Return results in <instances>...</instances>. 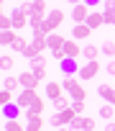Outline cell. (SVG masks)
<instances>
[{"label":"cell","instance_id":"obj_23","mask_svg":"<svg viewBox=\"0 0 115 131\" xmlns=\"http://www.w3.org/2000/svg\"><path fill=\"white\" fill-rule=\"evenodd\" d=\"M84 123H87V116H74V121L69 123L72 131H84Z\"/></svg>","mask_w":115,"mask_h":131},{"label":"cell","instance_id":"obj_47","mask_svg":"<svg viewBox=\"0 0 115 131\" xmlns=\"http://www.w3.org/2000/svg\"><path fill=\"white\" fill-rule=\"evenodd\" d=\"M3 131H5V128H3Z\"/></svg>","mask_w":115,"mask_h":131},{"label":"cell","instance_id":"obj_7","mask_svg":"<svg viewBox=\"0 0 115 131\" xmlns=\"http://www.w3.org/2000/svg\"><path fill=\"white\" fill-rule=\"evenodd\" d=\"M97 72H100L97 59H95V62H87V64L79 67V77H82V80H92V77H97Z\"/></svg>","mask_w":115,"mask_h":131},{"label":"cell","instance_id":"obj_36","mask_svg":"<svg viewBox=\"0 0 115 131\" xmlns=\"http://www.w3.org/2000/svg\"><path fill=\"white\" fill-rule=\"evenodd\" d=\"M51 57H54L56 62H62V59H67V54H64V49H54V51H51Z\"/></svg>","mask_w":115,"mask_h":131},{"label":"cell","instance_id":"obj_19","mask_svg":"<svg viewBox=\"0 0 115 131\" xmlns=\"http://www.w3.org/2000/svg\"><path fill=\"white\" fill-rule=\"evenodd\" d=\"M51 105H54V111H56V113H62L64 108H69V105H72V98H69V95H62V98L51 100Z\"/></svg>","mask_w":115,"mask_h":131},{"label":"cell","instance_id":"obj_13","mask_svg":"<svg viewBox=\"0 0 115 131\" xmlns=\"http://www.w3.org/2000/svg\"><path fill=\"white\" fill-rule=\"evenodd\" d=\"M64 54H67V57H72V59H77V57L82 54V46H79L77 41L67 39V44H64Z\"/></svg>","mask_w":115,"mask_h":131},{"label":"cell","instance_id":"obj_42","mask_svg":"<svg viewBox=\"0 0 115 131\" xmlns=\"http://www.w3.org/2000/svg\"><path fill=\"white\" fill-rule=\"evenodd\" d=\"M67 3H72V5H79V3H84V0H67Z\"/></svg>","mask_w":115,"mask_h":131},{"label":"cell","instance_id":"obj_12","mask_svg":"<svg viewBox=\"0 0 115 131\" xmlns=\"http://www.w3.org/2000/svg\"><path fill=\"white\" fill-rule=\"evenodd\" d=\"M46 44H49V49L54 51V49H64V44H67V39L62 36V34H49V39H46Z\"/></svg>","mask_w":115,"mask_h":131},{"label":"cell","instance_id":"obj_16","mask_svg":"<svg viewBox=\"0 0 115 131\" xmlns=\"http://www.w3.org/2000/svg\"><path fill=\"white\" fill-rule=\"evenodd\" d=\"M44 108H46L44 98H36V100L31 103V108H26V116H41V113H44Z\"/></svg>","mask_w":115,"mask_h":131},{"label":"cell","instance_id":"obj_17","mask_svg":"<svg viewBox=\"0 0 115 131\" xmlns=\"http://www.w3.org/2000/svg\"><path fill=\"white\" fill-rule=\"evenodd\" d=\"M28 123H26V131H41L44 128V118L41 116H26Z\"/></svg>","mask_w":115,"mask_h":131},{"label":"cell","instance_id":"obj_32","mask_svg":"<svg viewBox=\"0 0 115 131\" xmlns=\"http://www.w3.org/2000/svg\"><path fill=\"white\" fill-rule=\"evenodd\" d=\"M26 46H28V41H26V39H21V36L13 41V49H16V51H21V54L26 51Z\"/></svg>","mask_w":115,"mask_h":131},{"label":"cell","instance_id":"obj_20","mask_svg":"<svg viewBox=\"0 0 115 131\" xmlns=\"http://www.w3.org/2000/svg\"><path fill=\"white\" fill-rule=\"evenodd\" d=\"M18 111H21L18 103H8V105H3V116H5V118H16Z\"/></svg>","mask_w":115,"mask_h":131},{"label":"cell","instance_id":"obj_10","mask_svg":"<svg viewBox=\"0 0 115 131\" xmlns=\"http://www.w3.org/2000/svg\"><path fill=\"white\" fill-rule=\"evenodd\" d=\"M18 80H21V88H33V90H36V88H38V82H41V80L33 75V70H28V72L18 75Z\"/></svg>","mask_w":115,"mask_h":131},{"label":"cell","instance_id":"obj_29","mask_svg":"<svg viewBox=\"0 0 115 131\" xmlns=\"http://www.w3.org/2000/svg\"><path fill=\"white\" fill-rule=\"evenodd\" d=\"M0 28H3V31H10V28H13V18H10L8 13L0 16Z\"/></svg>","mask_w":115,"mask_h":131},{"label":"cell","instance_id":"obj_43","mask_svg":"<svg viewBox=\"0 0 115 131\" xmlns=\"http://www.w3.org/2000/svg\"><path fill=\"white\" fill-rule=\"evenodd\" d=\"M110 103H112V105H115V90H112V98H110Z\"/></svg>","mask_w":115,"mask_h":131},{"label":"cell","instance_id":"obj_46","mask_svg":"<svg viewBox=\"0 0 115 131\" xmlns=\"http://www.w3.org/2000/svg\"><path fill=\"white\" fill-rule=\"evenodd\" d=\"M105 3H115V0H105Z\"/></svg>","mask_w":115,"mask_h":131},{"label":"cell","instance_id":"obj_18","mask_svg":"<svg viewBox=\"0 0 115 131\" xmlns=\"http://www.w3.org/2000/svg\"><path fill=\"white\" fill-rule=\"evenodd\" d=\"M102 16H105V26H115V3H105Z\"/></svg>","mask_w":115,"mask_h":131},{"label":"cell","instance_id":"obj_9","mask_svg":"<svg viewBox=\"0 0 115 131\" xmlns=\"http://www.w3.org/2000/svg\"><path fill=\"white\" fill-rule=\"evenodd\" d=\"M62 95H64V85L62 82H56V80H49L46 82V98L56 100V98H62Z\"/></svg>","mask_w":115,"mask_h":131},{"label":"cell","instance_id":"obj_44","mask_svg":"<svg viewBox=\"0 0 115 131\" xmlns=\"http://www.w3.org/2000/svg\"><path fill=\"white\" fill-rule=\"evenodd\" d=\"M59 131H72V128H59Z\"/></svg>","mask_w":115,"mask_h":131},{"label":"cell","instance_id":"obj_45","mask_svg":"<svg viewBox=\"0 0 115 131\" xmlns=\"http://www.w3.org/2000/svg\"><path fill=\"white\" fill-rule=\"evenodd\" d=\"M0 3H3V5H5V3H8V0H0Z\"/></svg>","mask_w":115,"mask_h":131},{"label":"cell","instance_id":"obj_2","mask_svg":"<svg viewBox=\"0 0 115 131\" xmlns=\"http://www.w3.org/2000/svg\"><path fill=\"white\" fill-rule=\"evenodd\" d=\"M64 10H59V8H54V10H49V16H46V21H44V31L46 34H54V31H59L62 28V23H64Z\"/></svg>","mask_w":115,"mask_h":131},{"label":"cell","instance_id":"obj_33","mask_svg":"<svg viewBox=\"0 0 115 131\" xmlns=\"http://www.w3.org/2000/svg\"><path fill=\"white\" fill-rule=\"evenodd\" d=\"M72 108H74L77 116H84V111H87V108H84V100H72Z\"/></svg>","mask_w":115,"mask_h":131},{"label":"cell","instance_id":"obj_28","mask_svg":"<svg viewBox=\"0 0 115 131\" xmlns=\"http://www.w3.org/2000/svg\"><path fill=\"white\" fill-rule=\"evenodd\" d=\"M74 116H77V113H74V108H72V105H69V108H64V111H62V121H64V126H69V123L74 121Z\"/></svg>","mask_w":115,"mask_h":131},{"label":"cell","instance_id":"obj_27","mask_svg":"<svg viewBox=\"0 0 115 131\" xmlns=\"http://www.w3.org/2000/svg\"><path fill=\"white\" fill-rule=\"evenodd\" d=\"M112 90H115V85H100V98H105L107 103H110V98H112Z\"/></svg>","mask_w":115,"mask_h":131},{"label":"cell","instance_id":"obj_11","mask_svg":"<svg viewBox=\"0 0 115 131\" xmlns=\"http://www.w3.org/2000/svg\"><path fill=\"white\" fill-rule=\"evenodd\" d=\"M90 34H92V28H90L87 23H77V26H72V39H77V41H84Z\"/></svg>","mask_w":115,"mask_h":131},{"label":"cell","instance_id":"obj_24","mask_svg":"<svg viewBox=\"0 0 115 131\" xmlns=\"http://www.w3.org/2000/svg\"><path fill=\"white\" fill-rule=\"evenodd\" d=\"M3 128H5V131H26V126H21V123H18L16 118H5Z\"/></svg>","mask_w":115,"mask_h":131},{"label":"cell","instance_id":"obj_31","mask_svg":"<svg viewBox=\"0 0 115 131\" xmlns=\"http://www.w3.org/2000/svg\"><path fill=\"white\" fill-rule=\"evenodd\" d=\"M38 67H46L44 54H38V57H33V59H31V70H38Z\"/></svg>","mask_w":115,"mask_h":131},{"label":"cell","instance_id":"obj_6","mask_svg":"<svg viewBox=\"0 0 115 131\" xmlns=\"http://www.w3.org/2000/svg\"><path fill=\"white\" fill-rule=\"evenodd\" d=\"M59 70H62L67 77H72V75H79V64H77V59L67 57V59H62V62H59Z\"/></svg>","mask_w":115,"mask_h":131},{"label":"cell","instance_id":"obj_3","mask_svg":"<svg viewBox=\"0 0 115 131\" xmlns=\"http://www.w3.org/2000/svg\"><path fill=\"white\" fill-rule=\"evenodd\" d=\"M10 18H13V28H28V21H31V16L18 5L13 13H10Z\"/></svg>","mask_w":115,"mask_h":131},{"label":"cell","instance_id":"obj_1","mask_svg":"<svg viewBox=\"0 0 115 131\" xmlns=\"http://www.w3.org/2000/svg\"><path fill=\"white\" fill-rule=\"evenodd\" d=\"M64 93L72 98V100H84L87 98V93H84V88H82V82L79 80H74V77H64Z\"/></svg>","mask_w":115,"mask_h":131},{"label":"cell","instance_id":"obj_15","mask_svg":"<svg viewBox=\"0 0 115 131\" xmlns=\"http://www.w3.org/2000/svg\"><path fill=\"white\" fill-rule=\"evenodd\" d=\"M100 51H102V49H100V46H95V44H87V46H82V57H84L87 62H95Z\"/></svg>","mask_w":115,"mask_h":131},{"label":"cell","instance_id":"obj_22","mask_svg":"<svg viewBox=\"0 0 115 131\" xmlns=\"http://www.w3.org/2000/svg\"><path fill=\"white\" fill-rule=\"evenodd\" d=\"M18 36L13 34V28L10 31H3V34H0V44H3V46H13V41H16Z\"/></svg>","mask_w":115,"mask_h":131},{"label":"cell","instance_id":"obj_39","mask_svg":"<svg viewBox=\"0 0 115 131\" xmlns=\"http://www.w3.org/2000/svg\"><path fill=\"white\" fill-rule=\"evenodd\" d=\"M95 128H97L95 118H87V123H84V131H95Z\"/></svg>","mask_w":115,"mask_h":131},{"label":"cell","instance_id":"obj_40","mask_svg":"<svg viewBox=\"0 0 115 131\" xmlns=\"http://www.w3.org/2000/svg\"><path fill=\"white\" fill-rule=\"evenodd\" d=\"M100 3H105V0H84V5H87V8H90V10H92V8H95V5H100Z\"/></svg>","mask_w":115,"mask_h":131},{"label":"cell","instance_id":"obj_5","mask_svg":"<svg viewBox=\"0 0 115 131\" xmlns=\"http://www.w3.org/2000/svg\"><path fill=\"white\" fill-rule=\"evenodd\" d=\"M36 98H38V95H36V90H33V88H23V90H21V95H18V100H16V103H18V105H21V108H31V103H33V100H36Z\"/></svg>","mask_w":115,"mask_h":131},{"label":"cell","instance_id":"obj_35","mask_svg":"<svg viewBox=\"0 0 115 131\" xmlns=\"http://www.w3.org/2000/svg\"><path fill=\"white\" fill-rule=\"evenodd\" d=\"M0 64H3V70H13V67H16L13 57H3V59H0Z\"/></svg>","mask_w":115,"mask_h":131},{"label":"cell","instance_id":"obj_41","mask_svg":"<svg viewBox=\"0 0 115 131\" xmlns=\"http://www.w3.org/2000/svg\"><path fill=\"white\" fill-rule=\"evenodd\" d=\"M105 131H115V118H112V121H107V126H105Z\"/></svg>","mask_w":115,"mask_h":131},{"label":"cell","instance_id":"obj_26","mask_svg":"<svg viewBox=\"0 0 115 131\" xmlns=\"http://www.w3.org/2000/svg\"><path fill=\"white\" fill-rule=\"evenodd\" d=\"M3 88H5V90H18V88H21V80H18V77H5V80H3Z\"/></svg>","mask_w":115,"mask_h":131},{"label":"cell","instance_id":"obj_34","mask_svg":"<svg viewBox=\"0 0 115 131\" xmlns=\"http://www.w3.org/2000/svg\"><path fill=\"white\" fill-rule=\"evenodd\" d=\"M51 126H56V128H62V126H64V121H62V113H56V111L51 113Z\"/></svg>","mask_w":115,"mask_h":131},{"label":"cell","instance_id":"obj_14","mask_svg":"<svg viewBox=\"0 0 115 131\" xmlns=\"http://www.w3.org/2000/svg\"><path fill=\"white\" fill-rule=\"evenodd\" d=\"M87 26H90V28H100V26H105V16H102L100 10H92L90 18H87Z\"/></svg>","mask_w":115,"mask_h":131},{"label":"cell","instance_id":"obj_38","mask_svg":"<svg viewBox=\"0 0 115 131\" xmlns=\"http://www.w3.org/2000/svg\"><path fill=\"white\" fill-rule=\"evenodd\" d=\"M33 75H36V77L44 82V80H46V67H38V70H33Z\"/></svg>","mask_w":115,"mask_h":131},{"label":"cell","instance_id":"obj_30","mask_svg":"<svg viewBox=\"0 0 115 131\" xmlns=\"http://www.w3.org/2000/svg\"><path fill=\"white\" fill-rule=\"evenodd\" d=\"M10 100H13V90H5L3 88V90H0V105H8Z\"/></svg>","mask_w":115,"mask_h":131},{"label":"cell","instance_id":"obj_21","mask_svg":"<svg viewBox=\"0 0 115 131\" xmlns=\"http://www.w3.org/2000/svg\"><path fill=\"white\" fill-rule=\"evenodd\" d=\"M100 116H102L105 121H112V118H115V105H112V103H105V105L100 108Z\"/></svg>","mask_w":115,"mask_h":131},{"label":"cell","instance_id":"obj_25","mask_svg":"<svg viewBox=\"0 0 115 131\" xmlns=\"http://www.w3.org/2000/svg\"><path fill=\"white\" fill-rule=\"evenodd\" d=\"M100 49H102V54H105V57L115 59V41H112V39H110V41H105V44H102Z\"/></svg>","mask_w":115,"mask_h":131},{"label":"cell","instance_id":"obj_4","mask_svg":"<svg viewBox=\"0 0 115 131\" xmlns=\"http://www.w3.org/2000/svg\"><path fill=\"white\" fill-rule=\"evenodd\" d=\"M90 13H92V10H90L84 3H79V5H74V8H72V21H74V23H87Z\"/></svg>","mask_w":115,"mask_h":131},{"label":"cell","instance_id":"obj_37","mask_svg":"<svg viewBox=\"0 0 115 131\" xmlns=\"http://www.w3.org/2000/svg\"><path fill=\"white\" fill-rule=\"evenodd\" d=\"M105 72H107V75H110V77L115 80V59H110V62H107V67H105Z\"/></svg>","mask_w":115,"mask_h":131},{"label":"cell","instance_id":"obj_8","mask_svg":"<svg viewBox=\"0 0 115 131\" xmlns=\"http://www.w3.org/2000/svg\"><path fill=\"white\" fill-rule=\"evenodd\" d=\"M49 10H46V0H33L31 3V18H38V21H46Z\"/></svg>","mask_w":115,"mask_h":131}]
</instances>
